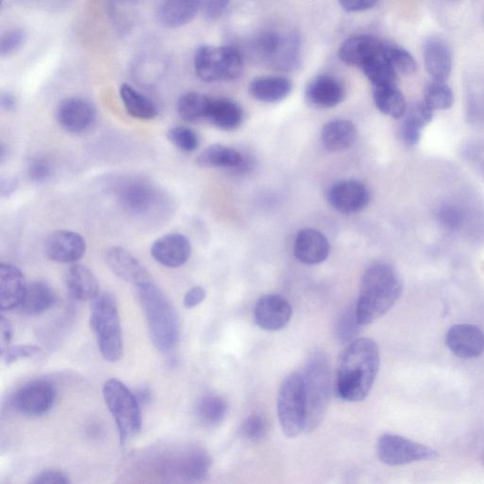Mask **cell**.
I'll return each mask as SVG.
<instances>
[{"instance_id": "obj_12", "label": "cell", "mask_w": 484, "mask_h": 484, "mask_svg": "<svg viewBox=\"0 0 484 484\" xmlns=\"http://www.w3.org/2000/svg\"><path fill=\"white\" fill-rule=\"evenodd\" d=\"M56 399V389L48 380H33L21 386L12 398V407L22 416L38 418L47 413Z\"/></svg>"}, {"instance_id": "obj_18", "label": "cell", "mask_w": 484, "mask_h": 484, "mask_svg": "<svg viewBox=\"0 0 484 484\" xmlns=\"http://www.w3.org/2000/svg\"><path fill=\"white\" fill-rule=\"evenodd\" d=\"M153 258L161 265L178 268L192 255V244L186 236L172 233L156 240L151 249Z\"/></svg>"}, {"instance_id": "obj_47", "label": "cell", "mask_w": 484, "mask_h": 484, "mask_svg": "<svg viewBox=\"0 0 484 484\" xmlns=\"http://www.w3.org/2000/svg\"><path fill=\"white\" fill-rule=\"evenodd\" d=\"M28 175L33 182L42 183L52 177L53 167L47 160L35 159L29 166Z\"/></svg>"}, {"instance_id": "obj_16", "label": "cell", "mask_w": 484, "mask_h": 484, "mask_svg": "<svg viewBox=\"0 0 484 484\" xmlns=\"http://www.w3.org/2000/svg\"><path fill=\"white\" fill-rule=\"evenodd\" d=\"M44 252L45 256L54 262L74 263L84 256L86 242L80 234L61 230L45 241Z\"/></svg>"}, {"instance_id": "obj_7", "label": "cell", "mask_w": 484, "mask_h": 484, "mask_svg": "<svg viewBox=\"0 0 484 484\" xmlns=\"http://www.w3.org/2000/svg\"><path fill=\"white\" fill-rule=\"evenodd\" d=\"M157 474L167 479L199 481L209 474L212 459L198 447H187L168 451L154 462Z\"/></svg>"}, {"instance_id": "obj_13", "label": "cell", "mask_w": 484, "mask_h": 484, "mask_svg": "<svg viewBox=\"0 0 484 484\" xmlns=\"http://www.w3.org/2000/svg\"><path fill=\"white\" fill-rule=\"evenodd\" d=\"M57 121L68 133H83L94 126L97 110L94 104L83 98H67L57 109Z\"/></svg>"}, {"instance_id": "obj_37", "label": "cell", "mask_w": 484, "mask_h": 484, "mask_svg": "<svg viewBox=\"0 0 484 484\" xmlns=\"http://www.w3.org/2000/svg\"><path fill=\"white\" fill-rule=\"evenodd\" d=\"M301 39L294 34L282 37V44L276 52L271 65L284 72H291L301 63Z\"/></svg>"}, {"instance_id": "obj_10", "label": "cell", "mask_w": 484, "mask_h": 484, "mask_svg": "<svg viewBox=\"0 0 484 484\" xmlns=\"http://www.w3.org/2000/svg\"><path fill=\"white\" fill-rule=\"evenodd\" d=\"M114 195L130 214L150 216L161 201L160 193L143 178H123L114 183Z\"/></svg>"}, {"instance_id": "obj_17", "label": "cell", "mask_w": 484, "mask_h": 484, "mask_svg": "<svg viewBox=\"0 0 484 484\" xmlns=\"http://www.w3.org/2000/svg\"><path fill=\"white\" fill-rule=\"evenodd\" d=\"M106 262L118 278L137 288L152 282L144 265L123 248H111L106 253Z\"/></svg>"}, {"instance_id": "obj_23", "label": "cell", "mask_w": 484, "mask_h": 484, "mask_svg": "<svg viewBox=\"0 0 484 484\" xmlns=\"http://www.w3.org/2000/svg\"><path fill=\"white\" fill-rule=\"evenodd\" d=\"M201 5L202 0H161L157 20L165 28H180L193 20Z\"/></svg>"}, {"instance_id": "obj_26", "label": "cell", "mask_w": 484, "mask_h": 484, "mask_svg": "<svg viewBox=\"0 0 484 484\" xmlns=\"http://www.w3.org/2000/svg\"><path fill=\"white\" fill-rule=\"evenodd\" d=\"M65 283L69 292L80 301H94L100 294L96 276L84 265L76 264L69 268Z\"/></svg>"}, {"instance_id": "obj_4", "label": "cell", "mask_w": 484, "mask_h": 484, "mask_svg": "<svg viewBox=\"0 0 484 484\" xmlns=\"http://www.w3.org/2000/svg\"><path fill=\"white\" fill-rule=\"evenodd\" d=\"M303 377L306 400L305 431L316 430L326 417L331 394V367L322 352L308 360Z\"/></svg>"}, {"instance_id": "obj_41", "label": "cell", "mask_w": 484, "mask_h": 484, "mask_svg": "<svg viewBox=\"0 0 484 484\" xmlns=\"http://www.w3.org/2000/svg\"><path fill=\"white\" fill-rule=\"evenodd\" d=\"M423 102L433 111L449 109L454 102L452 90L445 82L433 80L424 89Z\"/></svg>"}, {"instance_id": "obj_28", "label": "cell", "mask_w": 484, "mask_h": 484, "mask_svg": "<svg viewBox=\"0 0 484 484\" xmlns=\"http://www.w3.org/2000/svg\"><path fill=\"white\" fill-rule=\"evenodd\" d=\"M57 297L54 289L44 282L37 281L28 285L19 311L26 315H39L49 311L56 303Z\"/></svg>"}, {"instance_id": "obj_21", "label": "cell", "mask_w": 484, "mask_h": 484, "mask_svg": "<svg viewBox=\"0 0 484 484\" xmlns=\"http://www.w3.org/2000/svg\"><path fill=\"white\" fill-rule=\"evenodd\" d=\"M330 252L328 239L318 230L306 228L297 234L294 255L302 263L316 265L324 262L329 258Z\"/></svg>"}, {"instance_id": "obj_30", "label": "cell", "mask_w": 484, "mask_h": 484, "mask_svg": "<svg viewBox=\"0 0 484 484\" xmlns=\"http://www.w3.org/2000/svg\"><path fill=\"white\" fill-rule=\"evenodd\" d=\"M358 131L349 121L335 120L327 123L321 131L322 144L330 152L350 149L357 141Z\"/></svg>"}, {"instance_id": "obj_33", "label": "cell", "mask_w": 484, "mask_h": 484, "mask_svg": "<svg viewBox=\"0 0 484 484\" xmlns=\"http://www.w3.org/2000/svg\"><path fill=\"white\" fill-rule=\"evenodd\" d=\"M243 163L241 153L221 144L207 147L197 158L198 165L202 168L239 169Z\"/></svg>"}, {"instance_id": "obj_8", "label": "cell", "mask_w": 484, "mask_h": 484, "mask_svg": "<svg viewBox=\"0 0 484 484\" xmlns=\"http://www.w3.org/2000/svg\"><path fill=\"white\" fill-rule=\"evenodd\" d=\"M194 68L202 81L218 83L239 78L243 63L242 55L234 48L202 45L196 51Z\"/></svg>"}, {"instance_id": "obj_11", "label": "cell", "mask_w": 484, "mask_h": 484, "mask_svg": "<svg viewBox=\"0 0 484 484\" xmlns=\"http://www.w3.org/2000/svg\"><path fill=\"white\" fill-rule=\"evenodd\" d=\"M378 456L383 464L399 467L434 459L438 453L433 449L403 436L386 433L379 440Z\"/></svg>"}, {"instance_id": "obj_20", "label": "cell", "mask_w": 484, "mask_h": 484, "mask_svg": "<svg viewBox=\"0 0 484 484\" xmlns=\"http://www.w3.org/2000/svg\"><path fill=\"white\" fill-rule=\"evenodd\" d=\"M383 47L384 43L374 36L357 35L341 44L339 57L344 64L362 67L382 55Z\"/></svg>"}, {"instance_id": "obj_46", "label": "cell", "mask_w": 484, "mask_h": 484, "mask_svg": "<svg viewBox=\"0 0 484 484\" xmlns=\"http://www.w3.org/2000/svg\"><path fill=\"white\" fill-rule=\"evenodd\" d=\"M27 34L22 29H14L3 35L0 40V54L3 57L16 53L26 42Z\"/></svg>"}, {"instance_id": "obj_40", "label": "cell", "mask_w": 484, "mask_h": 484, "mask_svg": "<svg viewBox=\"0 0 484 484\" xmlns=\"http://www.w3.org/2000/svg\"><path fill=\"white\" fill-rule=\"evenodd\" d=\"M361 68L365 76L375 87L397 85L399 74L388 64L383 55L369 61Z\"/></svg>"}, {"instance_id": "obj_22", "label": "cell", "mask_w": 484, "mask_h": 484, "mask_svg": "<svg viewBox=\"0 0 484 484\" xmlns=\"http://www.w3.org/2000/svg\"><path fill=\"white\" fill-rule=\"evenodd\" d=\"M27 287L25 276L20 269L9 263L0 265V309L3 311L17 309Z\"/></svg>"}, {"instance_id": "obj_38", "label": "cell", "mask_w": 484, "mask_h": 484, "mask_svg": "<svg viewBox=\"0 0 484 484\" xmlns=\"http://www.w3.org/2000/svg\"><path fill=\"white\" fill-rule=\"evenodd\" d=\"M228 410L226 401L218 396H205L197 406V416L201 422L207 426H217L221 424Z\"/></svg>"}, {"instance_id": "obj_50", "label": "cell", "mask_w": 484, "mask_h": 484, "mask_svg": "<svg viewBox=\"0 0 484 484\" xmlns=\"http://www.w3.org/2000/svg\"><path fill=\"white\" fill-rule=\"evenodd\" d=\"M232 0H205L204 15L207 20L216 21L226 11Z\"/></svg>"}, {"instance_id": "obj_54", "label": "cell", "mask_w": 484, "mask_h": 484, "mask_svg": "<svg viewBox=\"0 0 484 484\" xmlns=\"http://www.w3.org/2000/svg\"><path fill=\"white\" fill-rule=\"evenodd\" d=\"M18 181L16 178H3L0 184V191L5 197H8L15 193L17 188Z\"/></svg>"}, {"instance_id": "obj_15", "label": "cell", "mask_w": 484, "mask_h": 484, "mask_svg": "<svg viewBox=\"0 0 484 484\" xmlns=\"http://www.w3.org/2000/svg\"><path fill=\"white\" fill-rule=\"evenodd\" d=\"M292 309L286 299L281 295L268 294L260 299L253 319L256 324L268 331H278L284 329L291 321Z\"/></svg>"}, {"instance_id": "obj_25", "label": "cell", "mask_w": 484, "mask_h": 484, "mask_svg": "<svg viewBox=\"0 0 484 484\" xmlns=\"http://www.w3.org/2000/svg\"><path fill=\"white\" fill-rule=\"evenodd\" d=\"M423 56L430 76L435 81L446 82L452 69L449 45L440 38H430L424 44Z\"/></svg>"}, {"instance_id": "obj_34", "label": "cell", "mask_w": 484, "mask_h": 484, "mask_svg": "<svg viewBox=\"0 0 484 484\" xmlns=\"http://www.w3.org/2000/svg\"><path fill=\"white\" fill-rule=\"evenodd\" d=\"M120 95L127 113L133 119L150 121L157 116L156 105L130 84L121 86Z\"/></svg>"}, {"instance_id": "obj_43", "label": "cell", "mask_w": 484, "mask_h": 484, "mask_svg": "<svg viewBox=\"0 0 484 484\" xmlns=\"http://www.w3.org/2000/svg\"><path fill=\"white\" fill-rule=\"evenodd\" d=\"M361 322L358 320L356 308L351 309L340 317L336 326V338L341 343L351 342L359 334Z\"/></svg>"}, {"instance_id": "obj_1", "label": "cell", "mask_w": 484, "mask_h": 484, "mask_svg": "<svg viewBox=\"0 0 484 484\" xmlns=\"http://www.w3.org/2000/svg\"><path fill=\"white\" fill-rule=\"evenodd\" d=\"M380 367V353L377 342L360 338L350 342L343 351L337 375L338 395L343 400H364L373 388Z\"/></svg>"}, {"instance_id": "obj_31", "label": "cell", "mask_w": 484, "mask_h": 484, "mask_svg": "<svg viewBox=\"0 0 484 484\" xmlns=\"http://www.w3.org/2000/svg\"><path fill=\"white\" fill-rule=\"evenodd\" d=\"M145 0H106V10L112 25L121 35L132 31Z\"/></svg>"}, {"instance_id": "obj_9", "label": "cell", "mask_w": 484, "mask_h": 484, "mask_svg": "<svg viewBox=\"0 0 484 484\" xmlns=\"http://www.w3.org/2000/svg\"><path fill=\"white\" fill-rule=\"evenodd\" d=\"M278 413L283 433L295 438L305 431L306 400L303 377L290 374L282 381L278 397Z\"/></svg>"}, {"instance_id": "obj_45", "label": "cell", "mask_w": 484, "mask_h": 484, "mask_svg": "<svg viewBox=\"0 0 484 484\" xmlns=\"http://www.w3.org/2000/svg\"><path fill=\"white\" fill-rule=\"evenodd\" d=\"M267 432L268 423L263 417L258 416V414L247 418L241 429L242 436L251 442L261 441Z\"/></svg>"}, {"instance_id": "obj_24", "label": "cell", "mask_w": 484, "mask_h": 484, "mask_svg": "<svg viewBox=\"0 0 484 484\" xmlns=\"http://www.w3.org/2000/svg\"><path fill=\"white\" fill-rule=\"evenodd\" d=\"M345 97L343 85L331 75H320L307 86L306 98L318 108H332L339 105Z\"/></svg>"}, {"instance_id": "obj_27", "label": "cell", "mask_w": 484, "mask_h": 484, "mask_svg": "<svg viewBox=\"0 0 484 484\" xmlns=\"http://www.w3.org/2000/svg\"><path fill=\"white\" fill-rule=\"evenodd\" d=\"M403 118L402 141L408 145H417L420 141L422 130L432 121L433 110L424 102L416 103L407 107Z\"/></svg>"}, {"instance_id": "obj_52", "label": "cell", "mask_w": 484, "mask_h": 484, "mask_svg": "<svg viewBox=\"0 0 484 484\" xmlns=\"http://www.w3.org/2000/svg\"><path fill=\"white\" fill-rule=\"evenodd\" d=\"M12 339L13 328L11 322L5 316H2V321H0V351H2V355L9 349Z\"/></svg>"}, {"instance_id": "obj_29", "label": "cell", "mask_w": 484, "mask_h": 484, "mask_svg": "<svg viewBox=\"0 0 484 484\" xmlns=\"http://www.w3.org/2000/svg\"><path fill=\"white\" fill-rule=\"evenodd\" d=\"M292 90L291 82L283 76H267L253 80L249 87L253 99L262 103H279L286 99Z\"/></svg>"}, {"instance_id": "obj_57", "label": "cell", "mask_w": 484, "mask_h": 484, "mask_svg": "<svg viewBox=\"0 0 484 484\" xmlns=\"http://www.w3.org/2000/svg\"><path fill=\"white\" fill-rule=\"evenodd\" d=\"M481 462H482V464H483V466H484V451H483V453L481 454Z\"/></svg>"}, {"instance_id": "obj_19", "label": "cell", "mask_w": 484, "mask_h": 484, "mask_svg": "<svg viewBox=\"0 0 484 484\" xmlns=\"http://www.w3.org/2000/svg\"><path fill=\"white\" fill-rule=\"evenodd\" d=\"M449 351L460 359H475L484 352V333L476 326L455 325L447 333Z\"/></svg>"}, {"instance_id": "obj_3", "label": "cell", "mask_w": 484, "mask_h": 484, "mask_svg": "<svg viewBox=\"0 0 484 484\" xmlns=\"http://www.w3.org/2000/svg\"><path fill=\"white\" fill-rule=\"evenodd\" d=\"M137 294L147 318L154 347L161 352L172 351L180 336V321L175 308L152 282L138 287Z\"/></svg>"}, {"instance_id": "obj_39", "label": "cell", "mask_w": 484, "mask_h": 484, "mask_svg": "<svg viewBox=\"0 0 484 484\" xmlns=\"http://www.w3.org/2000/svg\"><path fill=\"white\" fill-rule=\"evenodd\" d=\"M382 55L398 74L408 76L417 72V61L400 45L384 44Z\"/></svg>"}, {"instance_id": "obj_42", "label": "cell", "mask_w": 484, "mask_h": 484, "mask_svg": "<svg viewBox=\"0 0 484 484\" xmlns=\"http://www.w3.org/2000/svg\"><path fill=\"white\" fill-rule=\"evenodd\" d=\"M169 141L180 151L193 153L199 148L200 138L195 131L186 126H175L168 133Z\"/></svg>"}, {"instance_id": "obj_36", "label": "cell", "mask_w": 484, "mask_h": 484, "mask_svg": "<svg viewBox=\"0 0 484 484\" xmlns=\"http://www.w3.org/2000/svg\"><path fill=\"white\" fill-rule=\"evenodd\" d=\"M374 102L382 114L394 119L403 118L408 107L405 98L397 85L375 87Z\"/></svg>"}, {"instance_id": "obj_49", "label": "cell", "mask_w": 484, "mask_h": 484, "mask_svg": "<svg viewBox=\"0 0 484 484\" xmlns=\"http://www.w3.org/2000/svg\"><path fill=\"white\" fill-rule=\"evenodd\" d=\"M35 484H67L69 479L66 474L56 469H48L40 472L31 481Z\"/></svg>"}, {"instance_id": "obj_51", "label": "cell", "mask_w": 484, "mask_h": 484, "mask_svg": "<svg viewBox=\"0 0 484 484\" xmlns=\"http://www.w3.org/2000/svg\"><path fill=\"white\" fill-rule=\"evenodd\" d=\"M343 10L350 13H358L372 9L379 0H339Z\"/></svg>"}, {"instance_id": "obj_56", "label": "cell", "mask_w": 484, "mask_h": 484, "mask_svg": "<svg viewBox=\"0 0 484 484\" xmlns=\"http://www.w3.org/2000/svg\"><path fill=\"white\" fill-rule=\"evenodd\" d=\"M136 398L140 403H146L150 400V391L147 389H143L142 390L138 391V394H136Z\"/></svg>"}, {"instance_id": "obj_5", "label": "cell", "mask_w": 484, "mask_h": 484, "mask_svg": "<svg viewBox=\"0 0 484 484\" xmlns=\"http://www.w3.org/2000/svg\"><path fill=\"white\" fill-rule=\"evenodd\" d=\"M90 327L103 357L111 362L118 361L123 354V342L118 304L113 294L104 292L94 299Z\"/></svg>"}, {"instance_id": "obj_6", "label": "cell", "mask_w": 484, "mask_h": 484, "mask_svg": "<svg viewBox=\"0 0 484 484\" xmlns=\"http://www.w3.org/2000/svg\"><path fill=\"white\" fill-rule=\"evenodd\" d=\"M103 395L112 417L116 421L123 445L142 430L141 403L127 386L116 379L104 383Z\"/></svg>"}, {"instance_id": "obj_35", "label": "cell", "mask_w": 484, "mask_h": 484, "mask_svg": "<svg viewBox=\"0 0 484 484\" xmlns=\"http://www.w3.org/2000/svg\"><path fill=\"white\" fill-rule=\"evenodd\" d=\"M212 101V98L198 94V92H188L178 100L177 112L184 122L206 121L209 117Z\"/></svg>"}, {"instance_id": "obj_32", "label": "cell", "mask_w": 484, "mask_h": 484, "mask_svg": "<svg viewBox=\"0 0 484 484\" xmlns=\"http://www.w3.org/2000/svg\"><path fill=\"white\" fill-rule=\"evenodd\" d=\"M243 117V110L237 103L229 99L212 98L206 121L222 130L232 131L240 127Z\"/></svg>"}, {"instance_id": "obj_53", "label": "cell", "mask_w": 484, "mask_h": 484, "mask_svg": "<svg viewBox=\"0 0 484 484\" xmlns=\"http://www.w3.org/2000/svg\"><path fill=\"white\" fill-rule=\"evenodd\" d=\"M205 295V291L202 287H194L184 295L183 306L193 309L204 301Z\"/></svg>"}, {"instance_id": "obj_44", "label": "cell", "mask_w": 484, "mask_h": 484, "mask_svg": "<svg viewBox=\"0 0 484 484\" xmlns=\"http://www.w3.org/2000/svg\"><path fill=\"white\" fill-rule=\"evenodd\" d=\"M282 36L273 32H264L253 39L252 47L265 61L271 63L280 48Z\"/></svg>"}, {"instance_id": "obj_14", "label": "cell", "mask_w": 484, "mask_h": 484, "mask_svg": "<svg viewBox=\"0 0 484 484\" xmlns=\"http://www.w3.org/2000/svg\"><path fill=\"white\" fill-rule=\"evenodd\" d=\"M328 199L339 212L354 214L365 209L370 200V194L361 182L345 180L333 184L328 193Z\"/></svg>"}, {"instance_id": "obj_2", "label": "cell", "mask_w": 484, "mask_h": 484, "mask_svg": "<svg viewBox=\"0 0 484 484\" xmlns=\"http://www.w3.org/2000/svg\"><path fill=\"white\" fill-rule=\"evenodd\" d=\"M403 283L397 270L387 263H377L364 272L356 313L361 325H370L395 306L401 296Z\"/></svg>"}, {"instance_id": "obj_55", "label": "cell", "mask_w": 484, "mask_h": 484, "mask_svg": "<svg viewBox=\"0 0 484 484\" xmlns=\"http://www.w3.org/2000/svg\"><path fill=\"white\" fill-rule=\"evenodd\" d=\"M0 104H2L4 110L12 112L16 108V100L12 94H5L2 95V98H0Z\"/></svg>"}, {"instance_id": "obj_48", "label": "cell", "mask_w": 484, "mask_h": 484, "mask_svg": "<svg viewBox=\"0 0 484 484\" xmlns=\"http://www.w3.org/2000/svg\"><path fill=\"white\" fill-rule=\"evenodd\" d=\"M40 348L34 344H19L9 348L5 354V361L7 365L16 362L19 360L26 359L36 355Z\"/></svg>"}]
</instances>
